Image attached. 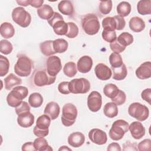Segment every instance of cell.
<instances>
[{
    "label": "cell",
    "mask_w": 151,
    "mask_h": 151,
    "mask_svg": "<svg viewBox=\"0 0 151 151\" xmlns=\"http://www.w3.org/2000/svg\"><path fill=\"white\" fill-rule=\"evenodd\" d=\"M28 94L27 87L22 86L15 87L8 94L6 101L8 104L12 107L18 106L22 101V100L26 98Z\"/></svg>",
    "instance_id": "cell-1"
},
{
    "label": "cell",
    "mask_w": 151,
    "mask_h": 151,
    "mask_svg": "<svg viewBox=\"0 0 151 151\" xmlns=\"http://www.w3.org/2000/svg\"><path fill=\"white\" fill-rule=\"evenodd\" d=\"M129 28L134 32H140L145 28V21L139 17H133L130 18L129 22Z\"/></svg>",
    "instance_id": "cell-21"
},
{
    "label": "cell",
    "mask_w": 151,
    "mask_h": 151,
    "mask_svg": "<svg viewBox=\"0 0 151 151\" xmlns=\"http://www.w3.org/2000/svg\"><path fill=\"white\" fill-rule=\"evenodd\" d=\"M22 150L25 151H34L35 150L33 143L31 142H27L25 143L24 144H23V145L22 146Z\"/></svg>",
    "instance_id": "cell-54"
},
{
    "label": "cell",
    "mask_w": 151,
    "mask_h": 151,
    "mask_svg": "<svg viewBox=\"0 0 151 151\" xmlns=\"http://www.w3.org/2000/svg\"><path fill=\"white\" fill-rule=\"evenodd\" d=\"M123 146V150H137V145L136 143H132L130 141H126Z\"/></svg>",
    "instance_id": "cell-52"
},
{
    "label": "cell",
    "mask_w": 151,
    "mask_h": 151,
    "mask_svg": "<svg viewBox=\"0 0 151 151\" xmlns=\"http://www.w3.org/2000/svg\"><path fill=\"white\" fill-rule=\"evenodd\" d=\"M111 100L112 102L114 103L117 106H120L125 103L126 100V95L123 91L119 90V91L116 96Z\"/></svg>",
    "instance_id": "cell-45"
},
{
    "label": "cell",
    "mask_w": 151,
    "mask_h": 151,
    "mask_svg": "<svg viewBox=\"0 0 151 151\" xmlns=\"http://www.w3.org/2000/svg\"><path fill=\"white\" fill-rule=\"evenodd\" d=\"M28 103L34 108L39 107L43 103V97L39 93H31L28 97Z\"/></svg>",
    "instance_id": "cell-34"
},
{
    "label": "cell",
    "mask_w": 151,
    "mask_h": 151,
    "mask_svg": "<svg viewBox=\"0 0 151 151\" xmlns=\"http://www.w3.org/2000/svg\"><path fill=\"white\" fill-rule=\"evenodd\" d=\"M116 20V30H122L124 28L125 25H126V21L124 19L119 16V15H115L113 17Z\"/></svg>",
    "instance_id": "cell-49"
},
{
    "label": "cell",
    "mask_w": 151,
    "mask_h": 151,
    "mask_svg": "<svg viewBox=\"0 0 151 151\" xmlns=\"http://www.w3.org/2000/svg\"><path fill=\"white\" fill-rule=\"evenodd\" d=\"M137 150L140 151L142 150H151V140L146 139L140 142L137 145Z\"/></svg>",
    "instance_id": "cell-48"
},
{
    "label": "cell",
    "mask_w": 151,
    "mask_h": 151,
    "mask_svg": "<svg viewBox=\"0 0 151 151\" xmlns=\"http://www.w3.org/2000/svg\"><path fill=\"white\" fill-rule=\"evenodd\" d=\"M32 67V61L28 57L19 55L14 65V71L19 77H28L31 73Z\"/></svg>",
    "instance_id": "cell-3"
},
{
    "label": "cell",
    "mask_w": 151,
    "mask_h": 151,
    "mask_svg": "<svg viewBox=\"0 0 151 151\" xmlns=\"http://www.w3.org/2000/svg\"><path fill=\"white\" fill-rule=\"evenodd\" d=\"M12 18L14 22L22 28L28 27L31 22V17L22 7H16L12 12Z\"/></svg>",
    "instance_id": "cell-7"
},
{
    "label": "cell",
    "mask_w": 151,
    "mask_h": 151,
    "mask_svg": "<svg viewBox=\"0 0 151 151\" xmlns=\"http://www.w3.org/2000/svg\"><path fill=\"white\" fill-rule=\"evenodd\" d=\"M68 88L73 94H85L90 90V83L85 78H74L69 82Z\"/></svg>",
    "instance_id": "cell-9"
},
{
    "label": "cell",
    "mask_w": 151,
    "mask_h": 151,
    "mask_svg": "<svg viewBox=\"0 0 151 151\" xmlns=\"http://www.w3.org/2000/svg\"><path fill=\"white\" fill-rule=\"evenodd\" d=\"M15 110L16 114L17 115H19L21 113L30 111V107L26 101H22V103L18 106L15 107Z\"/></svg>",
    "instance_id": "cell-46"
},
{
    "label": "cell",
    "mask_w": 151,
    "mask_h": 151,
    "mask_svg": "<svg viewBox=\"0 0 151 151\" xmlns=\"http://www.w3.org/2000/svg\"><path fill=\"white\" fill-rule=\"evenodd\" d=\"M43 0H29V4L34 8H40L43 4Z\"/></svg>",
    "instance_id": "cell-56"
},
{
    "label": "cell",
    "mask_w": 151,
    "mask_h": 151,
    "mask_svg": "<svg viewBox=\"0 0 151 151\" xmlns=\"http://www.w3.org/2000/svg\"><path fill=\"white\" fill-rule=\"evenodd\" d=\"M17 2L21 6H27L28 5H29V0L28 1H17Z\"/></svg>",
    "instance_id": "cell-57"
},
{
    "label": "cell",
    "mask_w": 151,
    "mask_h": 151,
    "mask_svg": "<svg viewBox=\"0 0 151 151\" xmlns=\"http://www.w3.org/2000/svg\"><path fill=\"white\" fill-rule=\"evenodd\" d=\"M81 26L85 33L90 35L96 34L100 27L98 17L94 14L85 15L81 19Z\"/></svg>",
    "instance_id": "cell-2"
},
{
    "label": "cell",
    "mask_w": 151,
    "mask_h": 151,
    "mask_svg": "<svg viewBox=\"0 0 151 151\" xmlns=\"http://www.w3.org/2000/svg\"><path fill=\"white\" fill-rule=\"evenodd\" d=\"M35 150L38 151H48L52 150V148L48 145L47 140L41 137L35 139L33 142Z\"/></svg>",
    "instance_id": "cell-26"
},
{
    "label": "cell",
    "mask_w": 151,
    "mask_h": 151,
    "mask_svg": "<svg viewBox=\"0 0 151 151\" xmlns=\"http://www.w3.org/2000/svg\"><path fill=\"white\" fill-rule=\"evenodd\" d=\"M93 66V60L88 55H83L79 58L77 64V70L81 73H88Z\"/></svg>",
    "instance_id": "cell-16"
},
{
    "label": "cell",
    "mask_w": 151,
    "mask_h": 151,
    "mask_svg": "<svg viewBox=\"0 0 151 151\" xmlns=\"http://www.w3.org/2000/svg\"><path fill=\"white\" fill-rule=\"evenodd\" d=\"M22 80L13 73H10L4 79L5 88L7 90H11L12 88L16 86L21 84Z\"/></svg>",
    "instance_id": "cell-24"
},
{
    "label": "cell",
    "mask_w": 151,
    "mask_h": 151,
    "mask_svg": "<svg viewBox=\"0 0 151 151\" xmlns=\"http://www.w3.org/2000/svg\"><path fill=\"white\" fill-rule=\"evenodd\" d=\"M13 50L12 44L6 40H2L0 41V52L5 55L9 54Z\"/></svg>",
    "instance_id": "cell-43"
},
{
    "label": "cell",
    "mask_w": 151,
    "mask_h": 151,
    "mask_svg": "<svg viewBox=\"0 0 151 151\" xmlns=\"http://www.w3.org/2000/svg\"><path fill=\"white\" fill-rule=\"evenodd\" d=\"M112 1H100L99 8L100 12L103 15L109 14L112 9Z\"/></svg>",
    "instance_id": "cell-40"
},
{
    "label": "cell",
    "mask_w": 151,
    "mask_h": 151,
    "mask_svg": "<svg viewBox=\"0 0 151 151\" xmlns=\"http://www.w3.org/2000/svg\"><path fill=\"white\" fill-rule=\"evenodd\" d=\"M68 81H62L58 86V90L59 92L63 94H69L70 90L68 88Z\"/></svg>",
    "instance_id": "cell-50"
},
{
    "label": "cell",
    "mask_w": 151,
    "mask_h": 151,
    "mask_svg": "<svg viewBox=\"0 0 151 151\" xmlns=\"http://www.w3.org/2000/svg\"><path fill=\"white\" fill-rule=\"evenodd\" d=\"M9 61L8 59L2 55H0V76L4 77L9 71Z\"/></svg>",
    "instance_id": "cell-39"
},
{
    "label": "cell",
    "mask_w": 151,
    "mask_h": 151,
    "mask_svg": "<svg viewBox=\"0 0 151 151\" xmlns=\"http://www.w3.org/2000/svg\"><path fill=\"white\" fill-rule=\"evenodd\" d=\"M137 10L142 15L151 14V1H139L137 4Z\"/></svg>",
    "instance_id": "cell-30"
},
{
    "label": "cell",
    "mask_w": 151,
    "mask_h": 151,
    "mask_svg": "<svg viewBox=\"0 0 151 151\" xmlns=\"http://www.w3.org/2000/svg\"><path fill=\"white\" fill-rule=\"evenodd\" d=\"M132 136L135 139H140L145 134V129L143 124L140 122L135 121L132 122L129 126Z\"/></svg>",
    "instance_id": "cell-15"
},
{
    "label": "cell",
    "mask_w": 151,
    "mask_h": 151,
    "mask_svg": "<svg viewBox=\"0 0 151 151\" xmlns=\"http://www.w3.org/2000/svg\"><path fill=\"white\" fill-rule=\"evenodd\" d=\"M110 47L111 50L114 52H117V53L122 52L126 49V47L123 46V45H122L117 41V40H116L110 43Z\"/></svg>",
    "instance_id": "cell-47"
},
{
    "label": "cell",
    "mask_w": 151,
    "mask_h": 151,
    "mask_svg": "<svg viewBox=\"0 0 151 151\" xmlns=\"http://www.w3.org/2000/svg\"><path fill=\"white\" fill-rule=\"evenodd\" d=\"M63 71L66 76L68 77H73L77 73V65L73 61L68 62L64 65Z\"/></svg>",
    "instance_id": "cell-37"
},
{
    "label": "cell",
    "mask_w": 151,
    "mask_h": 151,
    "mask_svg": "<svg viewBox=\"0 0 151 151\" xmlns=\"http://www.w3.org/2000/svg\"><path fill=\"white\" fill-rule=\"evenodd\" d=\"M119 89L117 86L114 84L109 83L105 85L103 88V93L107 97L112 99L119 93Z\"/></svg>",
    "instance_id": "cell-35"
},
{
    "label": "cell",
    "mask_w": 151,
    "mask_h": 151,
    "mask_svg": "<svg viewBox=\"0 0 151 151\" xmlns=\"http://www.w3.org/2000/svg\"><path fill=\"white\" fill-rule=\"evenodd\" d=\"M53 48L55 53H63L68 48V42L63 38H58L53 41Z\"/></svg>",
    "instance_id": "cell-31"
},
{
    "label": "cell",
    "mask_w": 151,
    "mask_h": 151,
    "mask_svg": "<svg viewBox=\"0 0 151 151\" xmlns=\"http://www.w3.org/2000/svg\"><path fill=\"white\" fill-rule=\"evenodd\" d=\"M62 68L60 58L55 55L50 56L46 61V70L51 76H55L58 74Z\"/></svg>",
    "instance_id": "cell-11"
},
{
    "label": "cell",
    "mask_w": 151,
    "mask_h": 151,
    "mask_svg": "<svg viewBox=\"0 0 151 151\" xmlns=\"http://www.w3.org/2000/svg\"><path fill=\"white\" fill-rule=\"evenodd\" d=\"M102 104V97L97 91H91L87 97V106L93 112L98 111Z\"/></svg>",
    "instance_id": "cell-12"
},
{
    "label": "cell",
    "mask_w": 151,
    "mask_h": 151,
    "mask_svg": "<svg viewBox=\"0 0 151 151\" xmlns=\"http://www.w3.org/2000/svg\"><path fill=\"white\" fill-rule=\"evenodd\" d=\"M122 150L120 145L116 142H113L109 145L107 148V150L108 151H112V150H116V151H120Z\"/></svg>",
    "instance_id": "cell-55"
},
{
    "label": "cell",
    "mask_w": 151,
    "mask_h": 151,
    "mask_svg": "<svg viewBox=\"0 0 151 151\" xmlns=\"http://www.w3.org/2000/svg\"><path fill=\"white\" fill-rule=\"evenodd\" d=\"M60 108L58 104L55 101L49 102L45 106L44 113L48 116L51 120L56 119L60 114Z\"/></svg>",
    "instance_id": "cell-20"
},
{
    "label": "cell",
    "mask_w": 151,
    "mask_h": 151,
    "mask_svg": "<svg viewBox=\"0 0 151 151\" xmlns=\"http://www.w3.org/2000/svg\"><path fill=\"white\" fill-rule=\"evenodd\" d=\"M117 12L119 16L125 17L129 15L131 12V5L126 1H122L120 2L117 6Z\"/></svg>",
    "instance_id": "cell-33"
},
{
    "label": "cell",
    "mask_w": 151,
    "mask_h": 151,
    "mask_svg": "<svg viewBox=\"0 0 151 151\" xmlns=\"http://www.w3.org/2000/svg\"><path fill=\"white\" fill-rule=\"evenodd\" d=\"M136 77L141 80H145L151 77V63L146 61L143 63L136 70Z\"/></svg>",
    "instance_id": "cell-17"
},
{
    "label": "cell",
    "mask_w": 151,
    "mask_h": 151,
    "mask_svg": "<svg viewBox=\"0 0 151 151\" xmlns=\"http://www.w3.org/2000/svg\"><path fill=\"white\" fill-rule=\"evenodd\" d=\"M37 12L40 18L47 21L52 17L54 12L52 8L47 4L42 5L37 9Z\"/></svg>",
    "instance_id": "cell-25"
},
{
    "label": "cell",
    "mask_w": 151,
    "mask_h": 151,
    "mask_svg": "<svg viewBox=\"0 0 151 151\" xmlns=\"http://www.w3.org/2000/svg\"><path fill=\"white\" fill-rule=\"evenodd\" d=\"M51 119L50 117L47 114H44L40 116H39L36 121V126L35 127L42 130H48V127L50 125Z\"/></svg>",
    "instance_id": "cell-28"
},
{
    "label": "cell",
    "mask_w": 151,
    "mask_h": 151,
    "mask_svg": "<svg viewBox=\"0 0 151 151\" xmlns=\"http://www.w3.org/2000/svg\"><path fill=\"white\" fill-rule=\"evenodd\" d=\"M88 138L93 143L103 145L107 141V136L105 132L99 129H93L88 132Z\"/></svg>",
    "instance_id": "cell-13"
},
{
    "label": "cell",
    "mask_w": 151,
    "mask_h": 151,
    "mask_svg": "<svg viewBox=\"0 0 151 151\" xmlns=\"http://www.w3.org/2000/svg\"><path fill=\"white\" fill-rule=\"evenodd\" d=\"M103 29L115 30L116 29V20L114 17H108L104 18L101 22Z\"/></svg>",
    "instance_id": "cell-41"
},
{
    "label": "cell",
    "mask_w": 151,
    "mask_h": 151,
    "mask_svg": "<svg viewBox=\"0 0 151 151\" xmlns=\"http://www.w3.org/2000/svg\"><path fill=\"white\" fill-rule=\"evenodd\" d=\"M117 106L113 102L106 103L103 108L104 114L109 118H113L118 114Z\"/></svg>",
    "instance_id": "cell-27"
},
{
    "label": "cell",
    "mask_w": 151,
    "mask_h": 151,
    "mask_svg": "<svg viewBox=\"0 0 151 151\" xmlns=\"http://www.w3.org/2000/svg\"><path fill=\"white\" fill-rule=\"evenodd\" d=\"M49 25L52 27L54 32L58 35H65L68 31V24L58 12H54L52 17L48 20Z\"/></svg>",
    "instance_id": "cell-5"
},
{
    "label": "cell",
    "mask_w": 151,
    "mask_h": 151,
    "mask_svg": "<svg viewBox=\"0 0 151 151\" xmlns=\"http://www.w3.org/2000/svg\"><path fill=\"white\" fill-rule=\"evenodd\" d=\"M0 34L5 39L11 38L14 35L15 29L11 23L5 22L2 23L0 26Z\"/></svg>",
    "instance_id": "cell-23"
},
{
    "label": "cell",
    "mask_w": 151,
    "mask_h": 151,
    "mask_svg": "<svg viewBox=\"0 0 151 151\" xmlns=\"http://www.w3.org/2000/svg\"><path fill=\"white\" fill-rule=\"evenodd\" d=\"M111 71L113 73V78L115 80H123L127 74V70L126 65L123 63L120 67L112 68Z\"/></svg>",
    "instance_id": "cell-29"
},
{
    "label": "cell",
    "mask_w": 151,
    "mask_h": 151,
    "mask_svg": "<svg viewBox=\"0 0 151 151\" xmlns=\"http://www.w3.org/2000/svg\"><path fill=\"white\" fill-rule=\"evenodd\" d=\"M77 116V107L72 103L65 104L62 109L61 122L66 127L72 126L76 121Z\"/></svg>",
    "instance_id": "cell-6"
},
{
    "label": "cell",
    "mask_w": 151,
    "mask_h": 151,
    "mask_svg": "<svg viewBox=\"0 0 151 151\" xmlns=\"http://www.w3.org/2000/svg\"><path fill=\"white\" fill-rule=\"evenodd\" d=\"M109 62L112 68L120 67L123 64V60L119 53L112 52L109 56Z\"/></svg>",
    "instance_id": "cell-38"
},
{
    "label": "cell",
    "mask_w": 151,
    "mask_h": 151,
    "mask_svg": "<svg viewBox=\"0 0 151 151\" xmlns=\"http://www.w3.org/2000/svg\"><path fill=\"white\" fill-rule=\"evenodd\" d=\"M59 11L63 15L71 16L74 13V7L72 2L70 1L64 0L59 2L58 5Z\"/></svg>",
    "instance_id": "cell-22"
},
{
    "label": "cell",
    "mask_w": 151,
    "mask_h": 151,
    "mask_svg": "<svg viewBox=\"0 0 151 151\" xmlns=\"http://www.w3.org/2000/svg\"><path fill=\"white\" fill-rule=\"evenodd\" d=\"M85 142L84 135L79 132H73L68 137V143L70 146L73 147H79L81 146Z\"/></svg>",
    "instance_id": "cell-19"
},
{
    "label": "cell",
    "mask_w": 151,
    "mask_h": 151,
    "mask_svg": "<svg viewBox=\"0 0 151 151\" xmlns=\"http://www.w3.org/2000/svg\"><path fill=\"white\" fill-rule=\"evenodd\" d=\"M56 79V77L51 76L47 73V70H41L37 71L34 76V83L38 87H42L53 84Z\"/></svg>",
    "instance_id": "cell-10"
},
{
    "label": "cell",
    "mask_w": 151,
    "mask_h": 151,
    "mask_svg": "<svg viewBox=\"0 0 151 151\" xmlns=\"http://www.w3.org/2000/svg\"><path fill=\"white\" fill-rule=\"evenodd\" d=\"M102 37L104 41L111 43L116 40V32L115 30L103 29L102 31Z\"/></svg>",
    "instance_id": "cell-42"
},
{
    "label": "cell",
    "mask_w": 151,
    "mask_h": 151,
    "mask_svg": "<svg viewBox=\"0 0 151 151\" xmlns=\"http://www.w3.org/2000/svg\"><path fill=\"white\" fill-rule=\"evenodd\" d=\"M71 150V149H70V148H68V147H67L66 146H63L62 147H61L59 149H58V150Z\"/></svg>",
    "instance_id": "cell-58"
},
{
    "label": "cell",
    "mask_w": 151,
    "mask_h": 151,
    "mask_svg": "<svg viewBox=\"0 0 151 151\" xmlns=\"http://www.w3.org/2000/svg\"><path fill=\"white\" fill-rule=\"evenodd\" d=\"M128 113L132 117L140 122L146 120L149 115L147 107L138 102L132 103L128 108Z\"/></svg>",
    "instance_id": "cell-8"
},
{
    "label": "cell",
    "mask_w": 151,
    "mask_h": 151,
    "mask_svg": "<svg viewBox=\"0 0 151 151\" xmlns=\"http://www.w3.org/2000/svg\"><path fill=\"white\" fill-rule=\"evenodd\" d=\"M116 40L122 45L126 47L132 44L133 42V37L129 32H123L119 35Z\"/></svg>",
    "instance_id": "cell-36"
},
{
    "label": "cell",
    "mask_w": 151,
    "mask_h": 151,
    "mask_svg": "<svg viewBox=\"0 0 151 151\" xmlns=\"http://www.w3.org/2000/svg\"><path fill=\"white\" fill-rule=\"evenodd\" d=\"M68 31L65 36L69 38H74L77 36L78 34V26L73 22H67Z\"/></svg>",
    "instance_id": "cell-44"
},
{
    "label": "cell",
    "mask_w": 151,
    "mask_h": 151,
    "mask_svg": "<svg viewBox=\"0 0 151 151\" xmlns=\"http://www.w3.org/2000/svg\"><path fill=\"white\" fill-rule=\"evenodd\" d=\"M17 122L19 126L24 128L31 127L34 123V116L30 111L18 115Z\"/></svg>",
    "instance_id": "cell-18"
},
{
    "label": "cell",
    "mask_w": 151,
    "mask_h": 151,
    "mask_svg": "<svg viewBox=\"0 0 151 151\" xmlns=\"http://www.w3.org/2000/svg\"><path fill=\"white\" fill-rule=\"evenodd\" d=\"M53 41L47 40L41 42L40 45V50L44 55L45 56H51L55 53L53 48Z\"/></svg>",
    "instance_id": "cell-32"
},
{
    "label": "cell",
    "mask_w": 151,
    "mask_h": 151,
    "mask_svg": "<svg viewBox=\"0 0 151 151\" xmlns=\"http://www.w3.org/2000/svg\"><path fill=\"white\" fill-rule=\"evenodd\" d=\"M94 72L96 77L100 80H107L112 76L111 70L103 63L97 64L94 68Z\"/></svg>",
    "instance_id": "cell-14"
},
{
    "label": "cell",
    "mask_w": 151,
    "mask_h": 151,
    "mask_svg": "<svg viewBox=\"0 0 151 151\" xmlns=\"http://www.w3.org/2000/svg\"><path fill=\"white\" fill-rule=\"evenodd\" d=\"M151 89L150 88L143 90L141 93V97L143 100L147 102L149 104H151Z\"/></svg>",
    "instance_id": "cell-51"
},
{
    "label": "cell",
    "mask_w": 151,
    "mask_h": 151,
    "mask_svg": "<svg viewBox=\"0 0 151 151\" xmlns=\"http://www.w3.org/2000/svg\"><path fill=\"white\" fill-rule=\"evenodd\" d=\"M129 123L124 120H116L112 124L109 130V137L113 140H120L123 137L124 134L129 131Z\"/></svg>",
    "instance_id": "cell-4"
},
{
    "label": "cell",
    "mask_w": 151,
    "mask_h": 151,
    "mask_svg": "<svg viewBox=\"0 0 151 151\" xmlns=\"http://www.w3.org/2000/svg\"><path fill=\"white\" fill-rule=\"evenodd\" d=\"M33 133L34 134L37 136V137H44L47 136L48 133H49V130H40L37 129L35 126L34 127L33 129Z\"/></svg>",
    "instance_id": "cell-53"
}]
</instances>
